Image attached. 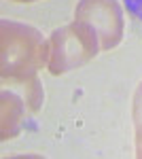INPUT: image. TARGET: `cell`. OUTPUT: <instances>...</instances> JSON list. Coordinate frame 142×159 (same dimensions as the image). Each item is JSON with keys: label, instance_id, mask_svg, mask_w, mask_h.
Segmentation results:
<instances>
[{"label": "cell", "instance_id": "6da1fadb", "mask_svg": "<svg viewBox=\"0 0 142 159\" xmlns=\"http://www.w3.org/2000/svg\"><path fill=\"white\" fill-rule=\"evenodd\" d=\"M2 76L30 81L43 64H49V43L25 24L2 19Z\"/></svg>", "mask_w": 142, "mask_h": 159}, {"label": "cell", "instance_id": "7a4b0ae2", "mask_svg": "<svg viewBox=\"0 0 142 159\" xmlns=\"http://www.w3.org/2000/svg\"><path fill=\"white\" fill-rule=\"evenodd\" d=\"M100 51V38L91 28L76 21L57 28L49 38V70L64 74L94 60Z\"/></svg>", "mask_w": 142, "mask_h": 159}, {"label": "cell", "instance_id": "3957f363", "mask_svg": "<svg viewBox=\"0 0 142 159\" xmlns=\"http://www.w3.org/2000/svg\"><path fill=\"white\" fill-rule=\"evenodd\" d=\"M74 19L91 28L100 38V49L117 47L123 38V9L117 0H81L74 9Z\"/></svg>", "mask_w": 142, "mask_h": 159}, {"label": "cell", "instance_id": "277c9868", "mask_svg": "<svg viewBox=\"0 0 142 159\" xmlns=\"http://www.w3.org/2000/svg\"><path fill=\"white\" fill-rule=\"evenodd\" d=\"M25 106L24 102L11 91H2V140L13 138L21 129Z\"/></svg>", "mask_w": 142, "mask_h": 159}, {"label": "cell", "instance_id": "5b68a950", "mask_svg": "<svg viewBox=\"0 0 142 159\" xmlns=\"http://www.w3.org/2000/svg\"><path fill=\"white\" fill-rule=\"evenodd\" d=\"M25 100H28V106L30 110H38L43 106V100H45V91H43V85H40V81L32 76L30 79V83H28V93H25Z\"/></svg>", "mask_w": 142, "mask_h": 159}, {"label": "cell", "instance_id": "8992f818", "mask_svg": "<svg viewBox=\"0 0 142 159\" xmlns=\"http://www.w3.org/2000/svg\"><path fill=\"white\" fill-rule=\"evenodd\" d=\"M136 132H138V155L142 157V85L136 93Z\"/></svg>", "mask_w": 142, "mask_h": 159}, {"label": "cell", "instance_id": "52a82bcc", "mask_svg": "<svg viewBox=\"0 0 142 159\" xmlns=\"http://www.w3.org/2000/svg\"><path fill=\"white\" fill-rule=\"evenodd\" d=\"M123 4H125L127 13L142 25V0H123Z\"/></svg>", "mask_w": 142, "mask_h": 159}, {"label": "cell", "instance_id": "ba28073f", "mask_svg": "<svg viewBox=\"0 0 142 159\" xmlns=\"http://www.w3.org/2000/svg\"><path fill=\"white\" fill-rule=\"evenodd\" d=\"M17 2H34V0H17Z\"/></svg>", "mask_w": 142, "mask_h": 159}]
</instances>
